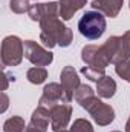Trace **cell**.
<instances>
[{
  "label": "cell",
  "mask_w": 130,
  "mask_h": 132,
  "mask_svg": "<svg viewBox=\"0 0 130 132\" xmlns=\"http://www.w3.org/2000/svg\"><path fill=\"white\" fill-rule=\"evenodd\" d=\"M129 6H130V3H129Z\"/></svg>",
  "instance_id": "29"
},
{
  "label": "cell",
  "mask_w": 130,
  "mask_h": 132,
  "mask_svg": "<svg viewBox=\"0 0 130 132\" xmlns=\"http://www.w3.org/2000/svg\"><path fill=\"white\" fill-rule=\"evenodd\" d=\"M115 72L126 81L130 83V60H124L118 65H115Z\"/></svg>",
  "instance_id": "20"
},
{
  "label": "cell",
  "mask_w": 130,
  "mask_h": 132,
  "mask_svg": "<svg viewBox=\"0 0 130 132\" xmlns=\"http://www.w3.org/2000/svg\"><path fill=\"white\" fill-rule=\"evenodd\" d=\"M126 132H130V118L127 120V123H126Z\"/></svg>",
  "instance_id": "25"
},
{
  "label": "cell",
  "mask_w": 130,
  "mask_h": 132,
  "mask_svg": "<svg viewBox=\"0 0 130 132\" xmlns=\"http://www.w3.org/2000/svg\"><path fill=\"white\" fill-rule=\"evenodd\" d=\"M28 14L34 22L40 23V40L46 48L51 49L57 45L61 48H67L72 43L73 34L70 28L63 25V20H60L58 3H35L31 5Z\"/></svg>",
  "instance_id": "1"
},
{
  "label": "cell",
  "mask_w": 130,
  "mask_h": 132,
  "mask_svg": "<svg viewBox=\"0 0 130 132\" xmlns=\"http://www.w3.org/2000/svg\"><path fill=\"white\" fill-rule=\"evenodd\" d=\"M8 74H3V91H6V88H8Z\"/></svg>",
  "instance_id": "24"
},
{
  "label": "cell",
  "mask_w": 130,
  "mask_h": 132,
  "mask_svg": "<svg viewBox=\"0 0 130 132\" xmlns=\"http://www.w3.org/2000/svg\"><path fill=\"white\" fill-rule=\"evenodd\" d=\"M49 120H51V109L44 106H38L31 115V125L38 128L40 131L46 132L49 128Z\"/></svg>",
  "instance_id": "13"
},
{
  "label": "cell",
  "mask_w": 130,
  "mask_h": 132,
  "mask_svg": "<svg viewBox=\"0 0 130 132\" xmlns=\"http://www.w3.org/2000/svg\"><path fill=\"white\" fill-rule=\"evenodd\" d=\"M86 3H87V0H60L58 6H60L61 20H70L73 17V14L77 11H80Z\"/></svg>",
  "instance_id": "12"
},
{
  "label": "cell",
  "mask_w": 130,
  "mask_h": 132,
  "mask_svg": "<svg viewBox=\"0 0 130 132\" xmlns=\"http://www.w3.org/2000/svg\"><path fill=\"white\" fill-rule=\"evenodd\" d=\"M60 80H61V86L66 92V97L67 101L70 103L73 100V94L75 91L80 88V78H78V74L77 71L73 69V66H64L61 74H60Z\"/></svg>",
  "instance_id": "10"
},
{
  "label": "cell",
  "mask_w": 130,
  "mask_h": 132,
  "mask_svg": "<svg viewBox=\"0 0 130 132\" xmlns=\"http://www.w3.org/2000/svg\"><path fill=\"white\" fill-rule=\"evenodd\" d=\"M25 55V42L17 35H8L2 42V63L3 66H18Z\"/></svg>",
  "instance_id": "5"
},
{
  "label": "cell",
  "mask_w": 130,
  "mask_h": 132,
  "mask_svg": "<svg viewBox=\"0 0 130 132\" xmlns=\"http://www.w3.org/2000/svg\"><path fill=\"white\" fill-rule=\"evenodd\" d=\"M70 115H72V108L70 104L60 103L57 106H54L51 109V128L52 131H61L70 121Z\"/></svg>",
  "instance_id": "9"
},
{
  "label": "cell",
  "mask_w": 130,
  "mask_h": 132,
  "mask_svg": "<svg viewBox=\"0 0 130 132\" xmlns=\"http://www.w3.org/2000/svg\"><path fill=\"white\" fill-rule=\"evenodd\" d=\"M97 92L101 98H112L116 92V81L112 77L104 75L97 81Z\"/></svg>",
  "instance_id": "14"
},
{
  "label": "cell",
  "mask_w": 130,
  "mask_h": 132,
  "mask_svg": "<svg viewBox=\"0 0 130 132\" xmlns=\"http://www.w3.org/2000/svg\"><path fill=\"white\" fill-rule=\"evenodd\" d=\"M25 57L35 66H48L52 63L54 55L34 40L25 42Z\"/></svg>",
  "instance_id": "7"
},
{
  "label": "cell",
  "mask_w": 130,
  "mask_h": 132,
  "mask_svg": "<svg viewBox=\"0 0 130 132\" xmlns=\"http://www.w3.org/2000/svg\"><path fill=\"white\" fill-rule=\"evenodd\" d=\"M8 104H9V98H8V95L3 92V94H2V108H0V112H5V111L8 109Z\"/></svg>",
  "instance_id": "22"
},
{
  "label": "cell",
  "mask_w": 130,
  "mask_h": 132,
  "mask_svg": "<svg viewBox=\"0 0 130 132\" xmlns=\"http://www.w3.org/2000/svg\"><path fill=\"white\" fill-rule=\"evenodd\" d=\"M95 94H94V89L90 88V86H87V85H80V88L75 91V94H73V100L77 101V103H83L84 100L90 98V97H94Z\"/></svg>",
  "instance_id": "17"
},
{
  "label": "cell",
  "mask_w": 130,
  "mask_h": 132,
  "mask_svg": "<svg viewBox=\"0 0 130 132\" xmlns=\"http://www.w3.org/2000/svg\"><path fill=\"white\" fill-rule=\"evenodd\" d=\"M60 103H69L61 83H49V85H46L43 88V94L40 97L38 106H44L48 109H52L54 106H57Z\"/></svg>",
  "instance_id": "8"
},
{
  "label": "cell",
  "mask_w": 130,
  "mask_h": 132,
  "mask_svg": "<svg viewBox=\"0 0 130 132\" xmlns=\"http://www.w3.org/2000/svg\"><path fill=\"white\" fill-rule=\"evenodd\" d=\"M112 132H119V131H112Z\"/></svg>",
  "instance_id": "28"
},
{
  "label": "cell",
  "mask_w": 130,
  "mask_h": 132,
  "mask_svg": "<svg viewBox=\"0 0 130 132\" xmlns=\"http://www.w3.org/2000/svg\"><path fill=\"white\" fill-rule=\"evenodd\" d=\"M124 35H126V37H127V38H129V42H130V31H127V32L124 34Z\"/></svg>",
  "instance_id": "26"
},
{
  "label": "cell",
  "mask_w": 130,
  "mask_h": 132,
  "mask_svg": "<svg viewBox=\"0 0 130 132\" xmlns=\"http://www.w3.org/2000/svg\"><path fill=\"white\" fill-rule=\"evenodd\" d=\"M55 132H69V131H66V129H61V131H55Z\"/></svg>",
  "instance_id": "27"
},
{
  "label": "cell",
  "mask_w": 130,
  "mask_h": 132,
  "mask_svg": "<svg viewBox=\"0 0 130 132\" xmlns=\"http://www.w3.org/2000/svg\"><path fill=\"white\" fill-rule=\"evenodd\" d=\"M25 129L26 125L22 117H11L3 125V132H25Z\"/></svg>",
  "instance_id": "16"
},
{
  "label": "cell",
  "mask_w": 130,
  "mask_h": 132,
  "mask_svg": "<svg viewBox=\"0 0 130 132\" xmlns=\"http://www.w3.org/2000/svg\"><path fill=\"white\" fill-rule=\"evenodd\" d=\"M69 132H94V128H92L90 121H87L84 118H78L73 121Z\"/></svg>",
  "instance_id": "19"
},
{
  "label": "cell",
  "mask_w": 130,
  "mask_h": 132,
  "mask_svg": "<svg viewBox=\"0 0 130 132\" xmlns=\"http://www.w3.org/2000/svg\"><path fill=\"white\" fill-rule=\"evenodd\" d=\"M80 106L83 109H86L92 115L94 121L97 125H99V126H107V125H110L115 120V111H113V108L109 106V104H106V103H103L95 95L87 100H84L83 103H80Z\"/></svg>",
  "instance_id": "4"
},
{
  "label": "cell",
  "mask_w": 130,
  "mask_h": 132,
  "mask_svg": "<svg viewBox=\"0 0 130 132\" xmlns=\"http://www.w3.org/2000/svg\"><path fill=\"white\" fill-rule=\"evenodd\" d=\"M107 28L106 19L99 11H87L78 22V29L81 35H84L89 40H97L99 38Z\"/></svg>",
  "instance_id": "2"
},
{
  "label": "cell",
  "mask_w": 130,
  "mask_h": 132,
  "mask_svg": "<svg viewBox=\"0 0 130 132\" xmlns=\"http://www.w3.org/2000/svg\"><path fill=\"white\" fill-rule=\"evenodd\" d=\"M81 59L86 63V66L97 69V71H106V68L110 65L103 46H97V45L84 46L81 51Z\"/></svg>",
  "instance_id": "6"
},
{
  "label": "cell",
  "mask_w": 130,
  "mask_h": 132,
  "mask_svg": "<svg viewBox=\"0 0 130 132\" xmlns=\"http://www.w3.org/2000/svg\"><path fill=\"white\" fill-rule=\"evenodd\" d=\"M25 132H43V131H40L38 128H35V126H32V125H29V126H26Z\"/></svg>",
  "instance_id": "23"
},
{
  "label": "cell",
  "mask_w": 130,
  "mask_h": 132,
  "mask_svg": "<svg viewBox=\"0 0 130 132\" xmlns=\"http://www.w3.org/2000/svg\"><path fill=\"white\" fill-rule=\"evenodd\" d=\"M81 74L86 75V78H89V80H92V81H98L99 78H103V77L106 75L104 71H97V69H92V68H89V66L81 68Z\"/></svg>",
  "instance_id": "21"
},
{
  "label": "cell",
  "mask_w": 130,
  "mask_h": 132,
  "mask_svg": "<svg viewBox=\"0 0 130 132\" xmlns=\"http://www.w3.org/2000/svg\"><path fill=\"white\" fill-rule=\"evenodd\" d=\"M109 62L113 65H118L124 60L130 59V42L126 35H113L101 45Z\"/></svg>",
  "instance_id": "3"
},
{
  "label": "cell",
  "mask_w": 130,
  "mask_h": 132,
  "mask_svg": "<svg viewBox=\"0 0 130 132\" xmlns=\"http://www.w3.org/2000/svg\"><path fill=\"white\" fill-rule=\"evenodd\" d=\"M26 78H28L32 85H41V83L48 78V71H46L43 66H34L31 69H28Z\"/></svg>",
  "instance_id": "15"
},
{
  "label": "cell",
  "mask_w": 130,
  "mask_h": 132,
  "mask_svg": "<svg viewBox=\"0 0 130 132\" xmlns=\"http://www.w3.org/2000/svg\"><path fill=\"white\" fill-rule=\"evenodd\" d=\"M123 5H124V0H94L92 2V8L95 11H99L101 14L110 19L119 14Z\"/></svg>",
  "instance_id": "11"
},
{
  "label": "cell",
  "mask_w": 130,
  "mask_h": 132,
  "mask_svg": "<svg viewBox=\"0 0 130 132\" xmlns=\"http://www.w3.org/2000/svg\"><path fill=\"white\" fill-rule=\"evenodd\" d=\"M9 8L15 14H23L29 11L31 5H29V0H9Z\"/></svg>",
  "instance_id": "18"
}]
</instances>
